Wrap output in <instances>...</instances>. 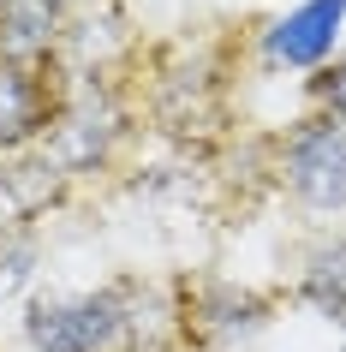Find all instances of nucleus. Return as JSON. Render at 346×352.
Listing matches in <instances>:
<instances>
[{
  "mask_svg": "<svg viewBox=\"0 0 346 352\" xmlns=\"http://www.w3.org/2000/svg\"><path fill=\"white\" fill-rule=\"evenodd\" d=\"M144 322V293L113 280V287H90V293H48L30 298L24 311V340L30 352H113L131 340Z\"/></svg>",
  "mask_w": 346,
  "mask_h": 352,
  "instance_id": "nucleus-1",
  "label": "nucleus"
},
{
  "mask_svg": "<svg viewBox=\"0 0 346 352\" xmlns=\"http://www.w3.org/2000/svg\"><path fill=\"white\" fill-rule=\"evenodd\" d=\"M281 173H287V191L305 209L340 215L346 209V126L328 120V113L305 120L281 149Z\"/></svg>",
  "mask_w": 346,
  "mask_h": 352,
  "instance_id": "nucleus-2",
  "label": "nucleus"
},
{
  "mask_svg": "<svg viewBox=\"0 0 346 352\" xmlns=\"http://www.w3.org/2000/svg\"><path fill=\"white\" fill-rule=\"evenodd\" d=\"M113 138H120V108L102 84H84V90L54 113V144H48V162L72 179V173H96L108 162Z\"/></svg>",
  "mask_w": 346,
  "mask_h": 352,
  "instance_id": "nucleus-3",
  "label": "nucleus"
},
{
  "mask_svg": "<svg viewBox=\"0 0 346 352\" xmlns=\"http://www.w3.org/2000/svg\"><path fill=\"white\" fill-rule=\"evenodd\" d=\"M346 30V0H299L287 19L269 24L263 36V54L274 66H292V72H310L334 54V42Z\"/></svg>",
  "mask_w": 346,
  "mask_h": 352,
  "instance_id": "nucleus-4",
  "label": "nucleus"
},
{
  "mask_svg": "<svg viewBox=\"0 0 346 352\" xmlns=\"http://www.w3.org/2000/svg\"><path fill=\"white\" fill-rule=\"evenodd\" d=\"M54 126V96L36 66L0 60V149H24Z\"/></svg>",
  "mask_w": 346,
  "mask_h": 352,
  "instance_id": "nucleus-5",
  "label": "nucleus"
},
{
  "mask_svg": "<svg viewBox=\"0 0 346 352\" xmlns=\"http://www.w3.org/2000/svg\"><path fill=\"white\" fill-rule=\"evenodd\" d=\"M66 173L48 155H19V162H0V227H30L42 209L60 204Z\"/></svg>",
  "mask_w": 346,
  "mask_h": 352,
  "instance_id": "nucleus-6",
  "label": "nucleus"
},
{
  "mask_svg": "<svg viewBox=\"0 0 346 352\" xmlns=\"http://www.w3.org/2000/svg\"><path fill=\"white\" fill-rule=\"evenodd\" d=\"M66 0H0V60H24L36 66L60 42Z\"/></svg>",
  "mask_w": 346,
  "mask_h": 352,
  "instance_id": "nucleus-7",
  "label": "nucleus"
},
{
  "mask_svg": "<svg viewBox=\"0 0 346 352\" xmlns=\"http://www.w3.org/2000/svg\"><path fill=\"white\" fill-rule=\"evenodd\" d=\"M191 322L209 340H245V334H257L269 322V298H257L251 287H233V280H209L191 298Z\"/></svg>",
  "mask_w": 346,
  "mask_h": 352,
  "instance_id": "nucleus-8",
  "label": "nucleus"
},
{
  "mask_svg": "<svg viewBox=\"0 0 346 352\" xmlns=\"http://www.w3.org/2000/svg\"><path fill=\"white\" fill-rule=\"evenodd\" d=\"M299 298H305L316 316H328V322H340V329H346V239H323L305 257Z\"/></svg>",
  "mask_w": 346,
  "mask_h": 352,
  "instance_id": "nucleus-9",
  "label": "nucleus"
},
{
  "mask_svg": "<svg viewBox=\"0 0 346 352\" xmlns=\"http://www.w3.org/2000/svg\"><path fill=\"white\" fill-rule=\"evenodd\" d=\"M36 257H42V245L30 227H0V298L19 293L24 280L36 275Z\"/></svg>",
  "mask_w": 346,
  "mask_h": 352,
  "instance_id": "nucleus-10",
  "label": "nucleus"
},
{
  "mask_svg": "<svg viewBox=\"0 0 346 352\" xmlns=\"http://www.w3.org/2000/svg\"><path fill=\"white\" fill-rule=\"evenodd\" d=\"M310 90H316V102H323V113H328V120H340V126H346V60L323 66Z\"/></svg>",
  "mask_w": 346,
  "mask_h": 352,
  "instance_id": "nucleus-11",
  "label": "nucleus"
},
{
  "mask_svg": "<svg viewBox=\"0 0 346 352\" xmlns=\"http://www.w3.org/2000/svg\"><path fill=\"white\" fill-rule=\"evenodd\" d=\"M340 352H346V340H340Z\"/></svg>",
  "mask_w": 346,
  "mask_h": 352,
  "instance_id": "nucleus-12",
  "label": "nucleus"
}]
</instances>
